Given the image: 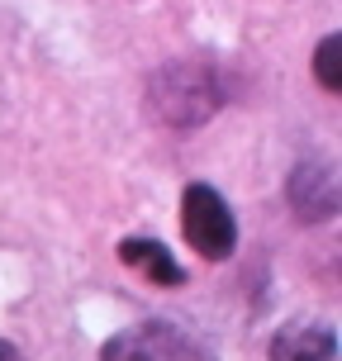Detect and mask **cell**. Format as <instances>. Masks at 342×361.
Wrapping results in <instances>:
<instances>
[{
    "label": "cell",
    "mask_w": 342,
    "mask_h": 361,
    "mask_svg": "<svg viewBox=\"0 0 342 361\" xmlns=\"http://www.w3.org/2000/svg\"><path fill=\"white\" fill-rule=\"evenodd\" d=\"M152 109L162 114L166 124H200V119H209L219 109V90L214 81H209V72L204 67H185V62H176V67H166L162 76H157V86H152Z\"/></svg>",
    "instance_id": "7a4b0ae2"
},
{
    "label": "cell",
    "mask_w": 342,
    "mask_h": 361,
    "mask_svg": "<svg viewBox=\"0 0 342 361\" xmlns=\"http://www.w3.org/2000/svg\"><path fill=\"white\" fill-rule=\"evenodd\" d=\"M119 262L128 271L147 276L152 286H185V267L166 252L162 243H152V238H128L124 247H119Z\"/></svg>",
    "instance_id": "8992f818"
},
{
    "label": "cell",
    "mask_w": 342,
    "mask_h": 361,
    "mask_svg": "<svg viewBox=\"0 0 342 361\" xmlns=\"http://www.w3.org/2000/svg\"><path fill=\"white\" fill-rule=\"evenodd\" d=\"M100 361H200V352L171 324H138L114 333L100 347Z\"/></svg>",
    "instance_id": "3957f363"
},
{
    "label": "cell",
    "mask_w": 342,
    "mask_h": 361,
    "mask_svg": "<svg viewBox=\"0 0 342 361\" xmlns=\"http://www.w3.org/2000/svg\"><path fill=\"white\" fill-rule=\"evenodd\" d=\"M0 361H24V357H19L15 343H5V338H0Z\"/></svg>",
    "instance_id": "ba28073f"
},
{
    "label": "cell",
    "mask_w": 342,
    "mask_h": 361,
    "mask_svg": "<svg viewBox=\"0 0 342 361\" xmlns=\"http://www.w3.org/2000/svg\"><path fill=\"white\" fill-rule=\"evenodd\" d=\"M181 233H185V243H190L200 257H209V262H224V257H233V247H238L233 209L224 204L219 190L200 185V180L185 185V195H181Z\"/></svg>",
    "instance_id": "6da1fadb"
},
{
    "label": "cell",
    "mask_w": 342,
    "mask_h": 361,
    "mask_svg": "<svg viewBox=\"0 0 342 361\" xmlns=\"http://www.w3.org/2000/svg\"><path fill=\"white\" fill-rule=\"evenodd\" d=\"M271 361H338V333L328 324H290L276 333Z\"/></svg>",
    "instance_id": "5b68a950"
},
{
    "label": "cell",
    "mask_w": 342,
    "mask_h": 361,
    "mask_svg": "<svg viewBox=\"0 0 342 361\" xmlns=\"http://www.w3.org/2000/svg\"><path fill=\"white\" fill-rule=\"evenodd\" d=\"M342 38L328 34L319 48H314V76H319V86L324 90H342Z\"/></svg>",
    "instance_id": "52a82bcc"
},
{
    "label": "cell",
    "mask_w": 342,
    "mask_h": 361,
    "mask_svg": "<svg viewBox=\"0 0 342 361\" xmlns=\"http://www.w3.org/2000/svg\"><path fill=\"white\" fill-rule=\"evenodd\" d=\"M286 195H290V209L305 219V224H319V219L338 214V180H333V171L319 166V162H300L295 166Z\"/></svg>",
    "instance_id": "277c9868"
}]
</instances>
